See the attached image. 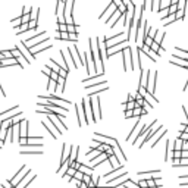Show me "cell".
<instances>
[{
    "instance_id": "cell-14",
    "label": "cell",
    "mask_w": 188,
    "mask_h": 188,
    "mask_svg": "<svg viewBox=\"0 0 188 188\" xmlns=\"http://www.w3.org/2000/svg\"><path fill=\"white\" fill-rule=\"evenodd\" d=\"M184 143H185V141H182L181 138L175 140V147H173V150H182V148H184Z\"/></svg>"
},
{
    "instance_id": "cell-28",
    "label": "cell",
    "mask_w": 188,
    "mask_h": 188,
    "mask_svg": "<svg viewBox=\"0 0 188 188\" xmlns=\"http://www.w3.org/2000/svg\"><path fill=\"white\" fill-rule=\"evenodd\" d=\"M179 138L187 143V141H188V134H187V132H181V134H179Z\"/></svg>"
},
{
    "instance_id": "cell-26",
    "label": "cell",
    "mask_w": 188,
    "mask_h": 188,
    "mask_svg": "<svg viewBox=\"0 0 188 188\" xmlns=\"http://www.w3.org/2000/svg\"><path fill=\"white\" fill-rule=\"evenodd\" d=\"M156 34H157V31H156V30L150 28V31H148V37H152V38L154 40V38H156Z\"/></svg>"
},
{
    "instance_id": "cell-27",
    "label": "cell",
    "mask_w": 188,
    "mask_h": 188,
    "mask_svg": "<svg viewBox=\"0 0 188 188\" xmlns=\"http://www.w3.org/2000/svg\"><path fill=\"white\" fill-rule=\"evenodd\" d=\"M28 25H30V30H34V28H37L38 22H37V21H30V22H28Z\"/></svg>"
},
{
    "instance_id": "cell-20",
    "label": "cell",
    "mask_w": 188,
    "mask_h": 188,
    "mask_svg": "<svg viewBox=\"0 0 188 188\" xmlns=\"http://www.w3.org/2000/svg\"><path fill=\"white\" fill-rule=\"evenodd\" d=\"M184 16H185V9H178L177 13H175V18H177V19H184Z\"/></svg>"
},
{
    "instance_id": "cell-16",
    "label": "cell",
    "mask_w": 188,
    "mask_h": 188,
    "mask_svg": "<svg viewBox=\"0 0 188 188\" xmlns=\"http://www.w3.org/2000/svg\"><path fill=\"white\" fill-rule=\"evenodd\" d=\"M115 147H116V152H118V153L121 154V157H122V160H123V162H127V156H125V153H123V150H122V147L119 146V143H118V144H116Z\"/></svg>"
},
{
    "instance_id": "cell-24",
    "label": "cell",
    "mask_w": 188,
    "mask_h": 188,
    "mask_svg": "<svg viewBox=\"0 0 188 188\" xmlns=\"http://www.w3.org/2000/svg\"><path fill=\"white\" fill-rule=\"evenodd\" d=\"M52 72H53V69L50 68V66H44V68H43V73L47 75L49 78H50V75H52Z\"/></svg>"
},
{
    "instance_id": "cell-30",
    "label": "cell",
    "mask_w": 188,
    "mask_h": 188,
    "mask_svg": "<svg viewBox=\"0 0 188 188\" xmlns=\"http://www.w3.org/2000/svg\"><path fill=\"white\" fill-rule=\"evenodd\" d=\"M138 185H140L141 188H148V185H147V181H140V182H138Z\"/></svg>"
},
{
    "instance_id": "cell-19",
    "label": "cell",
    "mask_w": 188,
    "mask_h": 188,
    "mask_svg": "<svg viewBox=\"0 0 188 188\" xmlns=\"http://www.w3.org/2000/svg\"><path fill=\"white\" fill-rule=\"evenodd\" d=\"M68 32L69 34H77L78 32V27H75L73 24H68Z\"/></svg>"
},
{
    "instance_id": "cell-22",
    "label": "cell",
    "mask_w": 188,
    "mask_h": 188,
    "mask_svg": "<svg viewBox=\"0 0 188 188\" xmlns=\"http://www.w3.org/2000/svg\"><path fill=\"white\" fill-rule=\"evenodd\" d=\"M21 19H22V24H28V22L31 21V15H30V13L21 15Z\"/></svg>"
},
{
    "instance_id": "cell-13",
    "label": "cell",
    "mask_w": 188,
    "mask_h": 188,
    "mask_svg": "<svg viewBox=\"0 0 188 188\" xmlns=\"http://www.w3.org/2000/svg\"><path fill=\"white\" fill-rule=\"evenodd\" d=\"M38 12H40V7H35L31 10V21H38Z\"/></svg>"
},
{
    "instance_id": "cell-5",
    "label": "cell",
    "mask_w": 188,
    "mask_h": 188,
    "mask_svg": "<svg viewBox=\"0 0 188 188\" xmlns=\"http://www.w3.org/2000/svg\"><path fill=\"white\" fill-rule=\"evenodd\" d=\"M160 170H150V172H138V177H146L147 179H152L154 177H152V175H159Z\"/></svg>"
},
{
    "instance_id": "cell-6",
    "label": "cell",
    "mask_w": 188,
    "mask_h": 188,
    "mask_svg": "<svg viewBox=\"0 0 188 188\" xmlns=\"http://www.w3.org/2000/svg\"><path fill=\"white\" fill-rule=\"evenodd\" d=\"M144 98L147 100V102H153V103H156V104L159 103V100H157V98L154 97V94H153L152 91H148V90H147V93H146V96H144Z\"/></svg>"
},
{
    "instance_id": "cell-11",
    "label": "cell",
    "mask_w": 188,
    "mask_h": 188,
    "mask_svg": "<svg viewBox=\"0 0 188 188\" xmlns=\"http://www.w3.org/2000/svg\"><path fill=\"white\" fill-rule=\"evenodd\" d=\"M57 32H68V24L57 22Z\"/></svg>"
},
{
    "instance_id": "cell-7",
    "label": "cell",
    "mask_w": 188,
    "mask_h": 188,
    "mask_svg": "<svg viewBox=\"0 0 188 188\" xmlns=\"http://www.w3.org/2000/svg\"><path fill=\"white\" fill-rule=\"evenodd\" d=\"M56 40H71V34L69 32H57L56 35Z\"/></svg>"
},
{
    "instance_id": "cell-12",
    "label": "cell",
    "mask_w": 188,
    "mask_h": 188,
    "mask_svg": "<svg viewBox=\"0 0 188 188\" xmlns=\"http://www.w3.org/2000/svg\"><path fill=\"white\" fill-rule=\"evenodd\" d=\"M165 134H166V129L163 128V129H162V131H160V134H159V135L156 137V138H154V141H153V144H152V147H156V146H157V143H159V141L162 140V137H163Z\"/></svg>"
},
{
    "instance_id": "cell-35",
    "label": "cell",
    "mask_w": 188,
    "mask_h": 188,
    "mask_svg": "<svg viewBox=\"0 0 188 188\" xmlns=\"http://www.w3.org/2000/svg\"><path fill=\"white\" fill-rule=\"evenodd\" d=\"M88 188H97V187H94V185H90V187H88Z\"/></svg>"
},
{
    "instance_id": "cell-4",
    "label": "cell",
    "mask_w": 188,
    "mask_h": 188,
    "mask_svg": "<svg viewBox=\"0 0 188 188\" xmlns=\"http://www.w3.org/2000/svg\"><path fill=\"white\" fill-rule=\"evenodd\" d=\"M172 159H173V150H172V147H170V141L166 140V154H165V160L169 162V160H172Z\"/></svg>"
},
{
    "instance_id": "cell-32",
    "label": "cell",
    "mask_w": 188,
    "mask_h": 188,
    "mask_svg": "<svg viewBox=\"0 0 188 188\" xmlns=\"http://www.w3.org/2000/svg\"><path fill=\"white\" fill-rule=\"evenodd\" d=\"M3 187H5V188H16L15 185H12V184H10V181H9V182H7L6 185H3Z\"/></svg>"
},
{
    "instance_id": "cell-17",
    "label": "cell",
    "mask_w": 188,
    "mask_h": 188,
    "mask_svg": "<svg viewBox=\"0 0 188 188\" xmlns=\"http://www.w3.org/2000/svg\"><path fill=\"white\" fill-rule=\"evenodd\" d=\"M138 128H140V121H137V123H135V127H134V128L131 129V132H129V135H128V138H127L128 141H129V138H132V137H134V134H135V131H137V129H138Z\"/></svg>"
},
{
    "instance_id": "cell-21",
    "label": "cell",
    "mask_w": 188,
    "mask_h": 188,
    "mask_svg": "<svg viewBox=\"0 0 188 188\" xmlns=\"http://www.w3.org/2000/svg\"><path fill=\"white\" fill-rule=\"evenodd\" d=\"M25 31H30V25H28V24H22L21 27L18 28V34H21V32H25Z\"/></svg>"
},
{
    "instance_id": "cell-29",
    "label": "cell",
    "mask_w": 188,
    "mask_h": 188,
    "mask_svg": "<svg viewBox=\"0 0 188 188\" xmlns=\"http://www.w3.org/2000/svg\"><path fill=\"white\" fill-rule=\"evenodd\" d=\"M134 116V110H125V118H132Z\"/></svg>"
},
{
    "instance_id": "cell-18",
    "label": "cell",
    "mask_w": 188,
    "mask_h": 188,
    "mask_svg": "<svg viewBox=\"0 0 188 188\" xmlns=\"http://www.w3.org/2000/svg\"><path fill=\"white\" fill-rule=\"evenodd\" d=\"M153 43H154V40L152 38V37H148V35H147V37H144V40H143V46H148V47H150Z\"/></svg>"
},
{
    "instance_id": "cell-34",
    "label": "cell",
    "mask_w": 188,
    "mask_h": 188,
    "mask_svg": "<svg viewBox=\"0 0 188 188\" xmlns=\"http://www.w3.org/2000/svg\"><path fill=\"white\" fill-rule=\"evenodd\" d=\"M184 132H187V134H188V125H187V127H185V131H184Z\"/></svg>"
},
{
    "instance_id": "cell-8",
    "label": "cell",
    "mask_w": 188,
    "mask_h": 188,
    "mask_svg": "<svg viewBox=\"0 0 188 188\" xmlns=\"http://www.w3.org/2000/svg\"><path fill=\"white\" fill-rule=\"evenodd\" d=\"M21 154H22V156H32V154L41 156L43 152H41V150H28V152H21Z\"/></svg>"
},
{
    "instance_id": "cell-25",
    "label": "cell",
    "mask_w": 188,
    "mask_h": 188,
    "mask_svg": "<svg viewBox=\"0 0 188 188\" xmlns=\"http://www.w3.org/2000/svg\"><path fill=\"white\" fill-rule=\"evenodd\" d=\"M50 78H52L53 81H57V80L60 78V75H59L57 72H55V71H53V72H52V75H50Z\"/></svg>"
},
{
    "instance_id": "cell-33",
    "label": "cell",
    "mask_w": 188,
    "mask_h": 188,
    "mask_svg": "<svg viewBox=\"0 0 188 188\" xmlns=\"http://www.w3.org/2000/svg\"><path fill=\"white\" fill-rule=\"evenodd\" d=\"M0 96H2V97L5 96V91H3V88H2V85H0Z\"/></svg>"
},
{
    "instance_id": "cell-3",
    "label": "cell",
    "mask_w": 188,
    "mask_h": 188,
    "mask_svg": "<svg viewBox=\"0 0 188 188\" xmlns=\"http://www.w3.org/2000/svg\"><path fill=\"white\" fill-rule=\"evenodd\" d=\"M28 121L24 119L21 123H19V137L21 138H28Z\"/></svg>"
},
{
    "instance_id": "cell-31",
    "label": "cell",
    "mask_w": 188,
    "mask_h": 188,
    "mask_svg": "<svg viewBox=\"0 0 188 188\" xmlns=\"http://www.w3.org/2000/svg\"><path fill=\"white\" fill-rule=\"evenodd\" d=\"M154 9H159L157 7V0H152V10H154Z\"/></svg>"
},
{
    "instance_id": "cell-10",
    "label": "cell",
    "mask_w": 188,
    "mask_h": 188,
    "mask_svg": "<svg viewBox=\"0 0 188 188\" xmlns=\"http://www.w3.org/2000/svg\"><path fill=\"white\" fill-rule=\"evenodd\" d=\"M77 116H78V127H82L84 115H81V104H80V106H77Z\"/></svg>"
},
{
    "instance_id": "cell-9",
    "label": "cell",
    "mask_w": 188,
    "mask_h": 188,
    "mask_svg": "<svg viewBox=\"0 0 188 188\" xmlns=\"http://www.w3.org/2000/svg\"><path fill=\"white\" fill-rule=\"evenodd\" d=\"M43 127L47 129V132H50V134H52V137H53L55 140L57 138V132H55V131L52 129V127H50V125H47V122H46V121H43Z\"/></svg>"
},
{
    "instance_id": "cell-2",
    "label": "cell",
    "mask_w": 188,
    "mask_h": 188,
    "mask_svg": "<svg viewBox=\"0 0 188 188\" xmlns=\"http://www.w3.org/2000/svg\"><path fill=\"white\" fill-rule=\"evenodd\" d=\"M27 170H28V169L25 168V165H24V166H22V168H21V169L18 170V173H16L15 177H13V178L10 179V184L16 187V185H18V184L21 182V179H22V175H24V173H27Z\"/></svg>"
},
{
    "instance_id": "cell-15",
    "label": "cell",
    "mask_w": 188,
    "mask_h": 188,
    "mask_svg": "<svg viewBox=\"0 0 188 188\" xmlns=\"http://www.w3.org/2000/svg\"><path fill=\"white\" fill-rule=\"evenodd\" d=\"M77 172H78L77 169H73V168H68V169H66V173L63 175V177H71V178H73Z\"/></svg>"
},
{
    "instance_id": "cell-36",
    "label": "cell",
    "mask_w": 188,
    "mask_h": 188,
    "mask_svg": "<svg viewBox=\"0 0 188 188\" xmlns=\"http://www.w3.org/2000/svg\"><path fill=\"white\" fill-rule=\"evenodd\" d=\"M153 188H159V187H153Z\"/></svg>"
},
{
    "instance_id": "cell-1",
    "label": "cell",
    "mask_w": 188,
    "mask_h": 188,
    "mask_svg": "<svg viewBox=\"0 0 188 188\" xmlns=\"http://www.w3.org/2000/svg\"><path fill=\"white\" fill-rule=\"evenodd\" d=\"M16 49L19 50V53L25 57V60H27L28 63H31V62L35 59V55L31 52V50H30L27 46H25V41H22L21 44H18V46H16Z\"/></svg>"
},
{
    "instance_id": "cell-23",
    "label": "cell",
    "mask_w": 188,
    "mask_h": 188,
    "mask_svg": "<svg viewBox=\"0 0 188 188\" xmlns=\"http://www.w3.org/2000/svg\"><path fill=\"white\" fill-rule=\"evenodd\" d=\"M84 175H85L84 172H81V170H78L77 173H75V177H73V178H75V179H77V181H84Z\"/></svg>"
}]
</instances>
